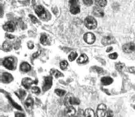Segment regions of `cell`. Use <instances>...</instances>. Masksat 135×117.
<instances>
[{
  "instance_id": "cell-24",
  "label": "cell",
  "mask_w": 135,
  "mask_h": 117,
  "mask_svg": "<svg viewBox=\"0 0 135 117\" xmlns=\"http://www.w3.org/2000/svg\"><path fill=\"white\" fill-rule=\"evenodd\" d=\"M2 47H3L4 50L6 51H9L11 50L12 48V45L7 42H5L4 43Z\"/></svg>"
},
{
  "instance_id": "cell-35",
  "label": "cell",
  "mask_w": 135,
  "mask_h": 117,
  "mask_svg": "<svg viewBox=\"0 0 135 117\" xmlns=\"http://www.w3.org/2000/svg\"><path fill=\"white\" fill-rule=\"evenodd\" d=\"M93 70H94L96 71H97V72L99 73H101L103 72V70L102 68H100L99 67H94L93 68Z\"/></svg>"
},
{
  "instance_id": "cell-30",
  "label": "cell",
  "mask_w": 135,
  "mask_h": 117,
  "mask_svg": "<svg viewBox=\"0 0 135 117\" xmlns=\"http://www.w3.org/2000/svg\"><path fill=\"white\" fill-rule=\"evenodd\" d=\"M31 91L33 93L35 94H39L40 92V88L37 86H33L31 88Z\"/></svg>"
},
{
  "instance_id": "cell-33",
  "label": "cell",
  "mask_w": 135,
  "mask_h": 117,
  "mask_svg": "<svg viewBox=\"0 0 135 117\" xmlns=\"http://www.w3.org/2000/svg\"><path fill=\"white\" fill-rule=\"evenodd\" d=\"M109 57L111 60H115L118 57V54L116 53H113L109 55Z\"/></svg>"
},
{
  "instance_id": "cell-22",
  "label": "cell",
  "mask_w": 135,
  "mask_h": 117,
  "mask_svg": "<svg viewBox=\"0 0 135 117\" xmlns=\"http://www.w3.org/2000/svg\"><path fill=\"white\" fill-rule=\"evenodd\" d=\"M50 73L56 78L60 77L62 76V74L61 72L56 69H52L50 71Z\"/></svg>"
},
{
  "instance_id": "cell-5",
  "label": "cell",
  "mask_w": 135,
  "mask_h": 117,
  "mask_svg": "<svg viewBox=\"0 0 135 117\" xmlns=\"http://www.w3.org/2000/svg\"><path fill=\"white\" fill-rule=\"evenodd\" d=\"M52 85V78L51 76H48L45 77L44 80L43 91H46L50 89Z\"/></svg>"
},
{
  "instance_id": "cell-26",
  "label": "cell",
  "mask_w": 135,
  "mask_h": 117,
  "mask_svg": "<svg viewBox=\"0 0 135 117\" xmlns=\"http://www.w3.org/2000/svg\"><path fill=\"white\" fill-rule=\"evenodd\" d=\"M55 92L56 93V94L57 96L61 97V96H64V95H65L66 91L65 90H63L56 89L55 90Z\"/></svg>"
},
{
  "instance_id": "cell-7",
  "label": "cell",
  "mask_w": 135,
  "mask_h": 117,
  "mask_svg": "<svg viewBox=\"0 0 135 117\" xmlns=\"http://www.w3.org/2000/svg\"><path fill=\"white\" fill-rule=\"evenodd\" d=\"M83 38L85 42L89 45L94 43V42L95 41V36L92 33H85Z\"/></svg>"
},
{
  "instance_id": "cell-37",
  "label": "cell",
  "mask_w": 135,
  "mask_h": 117,
  "mask_svg": "<svg viewBox=\"0 0 135 117\" xmlns=\"http://www.w3.org/2000/svg\"><path fill=\"white\" fill-rule=\"evenodd\" d=\"M78 2H79V0H69V2L70 5L76 4H78Z\"/></svg>"
},
{
  "instance_id": "cell-17",
  "label": "cell",
  "mask_w": 135,
  "mask_h": 117,
  "mask_svg": "<svg viewBox=\"0 0 135 117\" xmlns=\"http://www.w3.org/2000/svg\"><path fill=\"white\" fill-rule=\"evenodd\" d=\"M20 69L21 71H22L23 72H27L31 70V67L27 62H24L22 63L20 65Z\"/></svg>"
},
{
  "instance_id": "cell-32",
  "label": "cell",
  "mask_w": 135,
  "mask_h": 117,
  "mask_svg": "<svg viewBox=\"0 0 135 117\" xmlns=\"http://www.w3.org/2000/svg\"><path fill=\"white\" fill-rule=\"evenodd\" d=\"M26 92L23 90L21 89L19 90L18 95H19L20 98L23 99L24 98V97L26 96Z\"/></svg>"
},
{
  "instance_id": "cell-9",
  "label": "cell",
  "mask_w": 135,
  "mask_h": 117,
  "mask_svg": "<svg viewBox=\"0 0 135 117\" xmlns=\"http://www.w3.org/2000/svg\"><path fill=\"white\" fill-rule=\"evenodd\" d=\"M15 24L12 21H8L3 26L4 30L8 32H12L15 29Z\"/></svg>"
},
{
  "instance_id": "cell-27",
  "label": "cell",
  "mask_w": 135,
  "mask_h": 117,
  "mask_svg": "<svg viewBox=\"0 0 135 117\" xmlns=\"http://www.w3.org/2000/svg\"><path fill=\"white\" fill-rule=\"evenodd\" d=\"M40 43L43 45H45L47 43V36L45 34H43L41 35L40 38Z\"/></svg>"
},
{
  "instance_id": "cell-11",
  "label": "cell",
  "mask_w": 135,
  "mask_h": 117,
  "mask_svg": "<svg viewBox=\"0 0 135 117\" xmlns=\"http://www.w3.org/2000/svg\"><path fill=\"white\" fill-rule=\"evenodd\" d=\"M93 13L97 17H103L104 15V12L102 7H99L97 6L93 8Z\"/></svg>"
},
{
  "instance_id": "cell-8",
  "label": "cell",
  "mask_w": 135,
  "mask_h": 117,
  "mask_svg": "<svg viewBox=\"0 0 135 117\" xmlns=\"http://www.w3.org/2000/svg\"><path fill=\"white\" fill-rule=\"evenodd\" d=\"M115 42V40L114 37L111 36H107L104 37L101 40V43L104 46L114 43Z\"/></svg>"
},
{
  "instance_id": "cell-2",
  "label": "cell",
  "mask_w": 135,
  "mask_h": 117,
  "mask_svg": "<svg viewBox=\"0 0 135 117\" xmlns=\"http://www.w3.org/2000/svg\"><path fill=\"white\" fill-rule=\"evenodd\" d=\"M65 103L66 106H69L71 105H79L80 103V101L78 98L69 94L66 96L65 100Z\"/></svg>"
},
{
  "instance_id": "cell-38",
  "label": "cell",
  "mask_w": 135,
  "mask_h": 117,
  "mask_svg": "<svg viewBox=\"0 0 135 117\" xmlns=\"http://www.w3.org/2000/svg\"><path fill=\"white\" fill-rule=\"evenodd\" d=\"M128 71L132 73H135V66L128 68Z\"/></svg>"
},
{
  "instance_id": "cell-15",
  "label": "cell",
  "mask_w": 135,
  "mask_h": 117,
  "mask_svg": "<svg viewBox=\"0 0 135 117\" xmlns=\"http://www.w3.org/2000/svg\"><path fill=\"white\" fill-rule=\"evenodd\" d=\"M70 11L71 14L76 15L80 12V8L78 4L71 5L70 7Z\"/></svg>"
},
{
  "instance_id": "cell-16",
  "label": "cell",
  "mask_w": 135,
  "mask_h": 117,
  "mask_svg": "<svg viewBox=\"0 0 135 117\" xmlns=\"http://www.w3.org/2000/svg\"><path fill=\"white\" fill-rule=\"evenodd\" d=\"M33 105V100L31 97L28 98L24 103V106L27 110H31Z\"/></svg>"
},
{
  "instance_id": "cell-34",
  "label": "cell",
  "mask_w": 135,
  "mask_h": 117,
  "mask_svg": "<svg viewBox=\"0 0 135 117\" xmlns=\"http://www.w3.org/2000/svg\"><path fill=\"white\" fill-rule=\"evenodd\" d=\"M29 17H30V19L31 20L32 22L33 23H35L38 22V19H37L36 17H35L33 15H30Z\"/></svg>"
},
{
  "instance_id": "cell-1",
  "label": "cell",
  "mask_w": 135,
  "mask_h": 117,
  "mask_svg": "<svg viewBox=\"0 0 135 117\" xmlns=\"http://www.w3.org/2000/svg\"><path fill=\"white\" fill-rule=\"evenodd\" d=\"M84 24L87 28L93 30L97 27V22L93 17L88 16L84 20Z\"/></svg>"
},
{
  "instance_id": "cell-20",
  "label": "cell",
  "mask_w": 135,
  "mask_h": 117,
  "mask_svg": "<svg viewBox=\"0 0 135 117\" xmlns=\"http://www.w3.org/2000/svg\"><path fill=\"white\" fill-rule=\"evenodd\" d=\"M94 2L96 5L101 7H105L107 4V0H94Z\"/></svg>"
},
{
  "instance_id": "cell-12",
  "label": "cell",
  "mask_w": 135,
  "mask_h": 117,
  "mask_svg": "<svg viewBox=\"0 0 135 117\" xmlns=\"http://www.w3.org/2000/svg\"><path fill=\"white\" fill-rule=\"evenodd\" d=\"M35 83V81L28 77L24 78L22 81V85L26 89H30L32 85Z\"/></svg>"
},
{
  "instance_id": "cell-19",
  "label": "cell",
  "mask_w": 135,
  "mask_h": 117,
  "mask_svg": "<svg viewBox=\"0 0 135 117\" xmlns=\"http://www.w3.org/2000/svg\"><path fill=\"white\" fill-rule=\"evenodd\" d=\"M88 60V57L86 55L82 54L78 58L77 62L79 64H83L87 62Z\"/></svg>"
},
{
  "instance_id": "cell-40",
  "label": "cell",
  "mask_w": 135,
  "mask_h": 117,
  "mask_svg": "<svg viewBox=\"0 0 135 117\" xmlns=\"http://www.w3.org/2000/svg\"><path fill=\"white\" fill-rule=\"evenodd\" d=\"M7 38H10V39H12V38H13L15 37L14 36L12 35H10V34H8L7 35Z\"/></svg>"
},
{
  "instance_id": "cell-28",
  "label": "cell",
  "mask_w": 135,
  "mask_h": 117,
  "mask_svg": "<svg viewBox=\"0 0 135 117\" xmlns=\"http://www.w3.org/2000/svg\"><path fill=\"white\" fill-rule=\"evenodd\" d=\"M68 62L66 60H63L60 64L61 69H62L63 70L66 69L68 67Z\"/></svg>"
},
{
  "instance_id": "cell-31",
  "label": "cell",
  "mask_w": 135,
  "mask_h": 117,
  "mask_svg": "<svg viewBox=\"0 0 135 117\" xmlns=\"http://www.w3.org/2000/svg\"><path fill=\"white\" fill-rule=\"evenodd\" d=\"M83 2L85 5L89 7L93 4L94 0H83Z\"/></svg>"
},
{
  "instance_id": "cell-42",
  "label": "cell",
  "mask_w": 135,
  "mask_h": 117,
  "mask_svg": "<svg viewBox=\"0 0 135 117\" xmlns=\"http://www.w3.org/2000/svg\"><path fill=\"white\" fill-rule=\"evenodd\" d=\"M15 116L16 117H23V116H24L23 114H21V113H17V114H16Z\"/></svg>"
},
{
  "instance_id": "cell-10",
  "label": "cell",
  "mask_w": 135,
  "mask_h": 117,
  "mask_svg": "<svg viewBox=\"0 0 135 117\" xmlns=\"http://www.w3.org/2000/svg\"><path fill=\"white\" fill-rule=\"evenodd\" d=\"M35 12L38 17L41 18H44L46 16L45 9L42 6H37L35 9Z\"/></svg>"
},
{
  "instance_id": "cell-25",
  "label": "cell",
  "mask_w": 135,
  "mask_h": 117,
  "mask_svg": "<svg viewBox=\"0 0 135 117\" xmlns=\"http://www.w3.org/2000/svg\"><path fill=\"white\" fill-rule=\"evenodd\" d=\"M78 56V55L76 52H73L69 55L68 60H69L70 61H73Z\"/></svg>"
},
{
  "instance_id": "cell-29",
  "label": "cell",
  "mask_w": 135,
  "mask_h": 117,
  "mask_svg": "<svg viewBox=\"0 0 135 117\" xmlns=\"http://www.w3.org/2000/svg\"><path fill=\"white\" fill-rule=\"evenodd\" d=\"M8 98L9 99V100L10 101V102H11V103L12 104V105H13V107H15L16 109H18V110H22L21 107H20L19 105H18L17 103H16L15 102H14V101L12 99V98H10V97H8Z\"/></svg>"
},
{
  "instance_id": "cell-4",
  "label": "cell",
  "mask_w": 135,
  "mask_h": 117,
  "mask_svg": "<svg viewBox=\"0 0 135 117\" xmlns=\"http://www.w3.org/2000/svg\"><path fill=\"white\" fill-rule=\"evenodd\" d=\"M122 50L126 53H131L135 51V43L132 42L126 43L122 46Z\"/></svg>"
},
{
  "instance_id": "cell-36",
  "label": "cell",
  "mask_w": 135,
  "mask_h": 117,
  "mask_svg": "<svg viewBox=\"0 0 135 117\" xmlns=\"http://www.w3.org/2000/svg\"><path fill=\"white\" fill-rule=\"evenodd\" d=\"M28 47L30 49H33L34 48V45L32 41H29L27 43Z\"/></svg>"
},
{
  "instance_id": "cell-6",
  "label": "cell",
  "mask_w": 135,
  "mask_h": 117,
  "mask_svg": "<svg viewBox=\"0 0 135 117\" xmlns=\"http://www.w3.org/2000/svg\"><path fill=\"white\" fill-rule=\"evenodd\" d=\"M107 108L105 104H100L98 106L97 109V116L99 117H104L106 114Z\"/></svg>"
},
{
  "instance_id": "cell-13",
  "label": "cell",
  "mask_w": 135,
  "mask_h": 117,
  "mask_svg": "<svg viewBox=\"0 0 135 117\" xmlns=\"http://www.w3.org/2000/svg\"><path fill=\"white\" fill-rule=\"evenodd\" d=\"M13 77L12 75L8 73H3L1 76V80L5 83H8L12 81Z\"/></svg>"
},
{
  "instance_id": "cell-18",
  "label": "cell",
  "mask_w": 135,
  "mask_h": 117,
  "mask_svg": "<svg viewBox=\"0 0 135 117\" xmlns=\"http://www.w3.org/2000/svg\"><path fill=\"white\" fill-rule=\"evenodd\" d=\"M101 81L103 85H104V86H108L112 83L113 82V80L112 78L109 76H105L101 78Z\"/></svg>"
},
{
  "instance_id": "cell-23",
  "label": "cell",
  "mask_w": 135,
  "mask_h": 117,
  "mask_svg": "<svg viewBox=\"0 0 135 117\" xmlns=\"http://www.w3.org/2000/svg\"><path fill=\"white\" fill-rule=\"evenodd\" d=\"M125 66V64L123 63L119 62L117 63L115 65V67L116 70L119 71V72H121L122 71H123Z\"/></svg>"
},
{
  "instance_id": "cell-21",
  "label": "cell",
  "mask_w": 135,
  "mask_h": 117,
  "mask_svg": "<svg viewBox=\"0 0 135 117\" xmlns=\"http://www.w3.org/2000/svg\"><path fill=\"white\" fill-rule=\"evenodd\" d=\"M84 116L85 117H95V114L93 109H88L85 110L84 113Z\"/></svg>"
},
{
  "instance_id": "cell-3",
  "label": "cell",
  "mask_w": 135,
  "mask_h": 117,
  "mask_svg": "<svg viewBox=\"0 0 135 117\" xmlns=\"http://www.w3.org/2000/svg\"><path fill=\"white\" fill-rule=\"evenodd\" d=\"M14 59L12 57L6 58L3 61V65L7 69L12 70L14 68Z\"/></svg>"
},
{
  "instance_id": "cell-14",
  "label": "cell",
  "mask_w": 135,
  "mask_h": 117,
  "mask_svg": "<svg viewBox=\"0 0 135 117\" xmlns=\"http://www.w3.org/2000/svg\"><path fill=\"white\" fill-rule=\"evenodd\" d=\"M76 109L71 106H67L65 109V114L66 116H73L76 114Z\"/></svg>"
},
{
  "instance_id": "cell-44",
  "label": "cell",
  "mask_w": 135,
  "mask_h": 117,
  "mask_svg": "<svg viewBox=\"0 0 135 117\" xmlns=\"http://www.w3.org/2000/svg\"><path fill=\"white\" fill-rule=\"evenodd\" d=\"M134 109H135V107H134Z\"/></svg>"
},
{
  "instance_id": "cell-39",
  "label": "cell",
  "mask_w": 135,
  "mask_h": 117,
  "mask_svg": "<svg viewBox=\"0 0 135 117\" xmlns=\"http://www.w3.org/2000/svg\"><path fill=\"white\" fill-rule=\"evenodd\" d=\"M107 116H113V113L111 111L109 110L107 113Z\"/></svg>"
},
{
  "instance_id": "cell-43",
  "label": "cell",
  "mask_w": 135,
  "mask_h": 117,
  "mask_svg": "<svg viewBox=\"0 0 135 117\" xmlns=\"http://www.w3.org/2000/svg\"><path fill=\"white\" fill-rule=\"evenodd\" d=\"M112 50V47H110L109 48H108L107 50V52H110Z\"/></svg>"
},
{
  "instance_id": "cell-41",
  "label": "cell",
  "mask_w": 135,
  "mask_h": 117,
  "mask_svg": "<svg viewBox=\"0 0 135 117\" xmlns=\"http://www.w3.org/2000/svg\"><path fill=\"white\" fill-rule=\"evenodd\" d=\"M39 54H40V53L38 52H37L36 53H34V54L33 55V58H37V57L38 56Z\"/></svg>"
}]
</instances>
